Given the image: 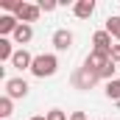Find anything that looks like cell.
<instances>
[{"instance_id":"cell-14","label":"cell","mask_w":120,"mask_h":120,"mask_svg":"<svg viewBox=\"0 0 120 120\" xmlns=\"http://www.w3.org/2000/svg\"><path fill=\"white\" fill-rule=\"evenodd\" d=\"M106 31H109L115 39H120V17H109V20H106Z\"/></svg>"},{"instance_id":"cell-6","label":"cell","mask_w":120,"mask_h":120,"mask_svg":"<svg viewBox=\"0 0 120 120\" xmlns=\"http://www.w3.org/2000/svg\"><path fill=\"white\" fill-rule=\"evenodd\" d=\"M92 42H95V50H101V53H112V34L109 31H98L95 36H92Z\"/></svg>"},{"instance_id":"cell-12","label":"cell","mask_w":120,"mask_h":120,"mask_svg":"<svg viewBox=\"0 0 120 120\" xmlns=\"http://www.w3.org/2000/svg\"><path fill=\"white\" fill-rule=\"evenodd\" d=\"M106 95H109L112 101H120V78H112V81L106 84Z\"/></svg>"},{"instance_id":"cell-15","label":"cell","mask_w":120,"mask_h":120,"mask_svg":"<svg viewBox=\"0 0 120 120\" xmlns=\"http://www.w3.org/2000/svg\"><path fill=\"white\" fill-rule=\"evenodd\" d=\"M8 115H11V98L3 95L0 98V117H8Z\"/></svg>"},{"instance_id":"cell-2","label":"cell","mask_w":120,"mask_h":120,"mask_svg":"<svg viewBox=\"0 0 120 120\" xmlns=\"http://www.w3.org/2000/svg\"><path fill=\"white\" fill-rule=\"evenodd\" d=\"M95 81H98V73H92L90 67H81V70H75V75H73L75 90H90Z\"/></svg>"},{"instance_id":"cell-5","label":"cell","mask_w":120,"mask_h":120,"mask_svg":"<svg viewBox=\"0 0 120 120\" xmlns=\"http://www.w3.org/2000/svg\"><path fill=\"white\" fill-rule=\"evenodd\" d=\"M39 11H42L39 6H34V3H22V6L17 8V14H14V17H17L20 22H25V25H28V22H34V20L39 17Z\"/></svg>"},{"instance_id":"cell-19","label":"cell","mask_w":120,"mask_h":120,"mask_svg":"<svg viewBox=\"0 0 120 120\" xmlns=\"http://www.w3.org/2000/svg\"><path fill=\"white\" fill-rule=\"evenodd\" d=\"M109 56H112V61H115V64H120V45H115V48H112V53H109Z\"/></svg>"},{"instance_id":"cell-18","label":"cell","mask_w":120,"mask_h":120,"mask_svg":"<svg viewBox=\"0 0 120 120\" xmlns=\"http://www.w3.org/2000/svg\"><path fill=\"white\" fill-rule=\"evenodd\" d=\"M56 6H59L56 0H39V8H42V11H53Z\"/></svg>"},{"instance_id":"cell-13","label":"cell","mask_w":120,"mask_h":120,"mask_svg":"<svg viewBox=\"0 0 120 120\" xmlns=\"http://www.w3.org/2000/svg\"><path fill=\"white\" fill-rule=\"evenodd\" d=\"M14 59V50H11V42L8 39H0V61Z\"/></svg>"},{"instance_id":"cell-21","label":"cell","mask_w":120,"mask_h":120,"mask_svg":"<svg viewBox=\"0 0 120 120\" xmlns=\"http://www.w3.org/2000/svg\"><path fill=\"white\" fill-rule=\"evenodd\" d=\"M31 120H48V115H36V117H31Z\"/></svg>"},{"instance_id":"cell-20","label":"cell","mask_w":120,"mask_h":120,"mask_svg":"<svg viewBox=\"0 0 120 120\" xmlns=\"http://www.w3.org/2000/svg\"><path fill=\"white\" fill-rule=\"evenodd\" d=\"M70 120H87V115H84V112H73V115H70Z\"/></svg>"},{"instance_id":"cell-1","label":"cell","mask_w":120,"mask_h":120,"mask_svg":"<svg viewBox=\"0 0 120 120\" xmlns=\"http://www.w3.org/2000/svg\"><path fill=\"white\" fill-rule=\"evenodd\" d=\"M56 67H59L56 56H50V53H42V56H34L31 73H34L36 78H45V75H53V73H56Z\"/></svg>"},{"instance_id":"cell-7","label":"cell","mask_w":120,"mask_h":120,"mask_svg":"<svg viewBox=\"0 0 120 120\" xmlns=\"http://www.w3.org/2000/svg\"><path fill=\"white\" fill-rule=\"evenodd\" d=\"M53 45H56V50H67V48H73V34L70 31H56L53 34Z\"/></svg>"},{"instance_id":"cell-3","label":"cell","mask_w":120,"mask_h":120,"mask_svg":"<svg viewBox=\"0 0 120 120\" xmlns=\"http://www.w3.org/2000/svg\"><path fill=\"white\" fill-rule=\"evenodd\" d=\"M109 61H112V56H109V53H101V50H92L90 56H87V64H84V67H90L92 73H101V70H103V67H106Z\"/></svg>"},{"instance_id":"cell-4","label":"cell","mask_w":120,"mask_h":120,"mask_svg":"<svg viewBox=\"0 0 120 120\" xmlns=\"http://www.w3.org/2000/svg\"><path fill=\"white\" fill-rule=\"evenodd\" d=\"M6 95H8V98H25V95H28L25 78H8V81H6Z\"/></svg>"},{"instance_id":"cell-16","label":"cell","mask_w":120,"mask_h":120,"mask_svg":"<svg viewBox=\"0 0 120 120\" xmlns=\"http://www.w3.org/2000/svg\"><path fill=\"white\" fill-rule=\"evenodd\" d=\"M112 75H115V61H109V64L98 73V78H109V81H112Z\"/></svg>"},{"instance_id":"cell-11","label":"cell","mask_w":120,"mask_h":120,"mask_svg":"<svg viewBox=\"0 0 120 120\" xmlns=\"http://www.w3.org/2000/svg\"><path fill=\"white\" fill-rule=\"evenodd\" d=\"M31 36H34V28L25 25V22H20V28L14 31V42L17 45H25V42H31Z\"/></svg>"},{"instance_id":"cell-17","label":"cell","mask_w":120,"mask_h":120,"mask_svg":"<svg viewBox=\"0 0 120 120\" xmlns=\"http://www.w3.org/2000/svg\"><path fill=\"white\" fill-rule=\"evenodd\" d=\"M48 120H67V115H64L61 109H50V112H48Z\"/></svg>"},{"instance_id":"cell-9","label":"cell","mask_w":120,"mask_h":120,"mask_svg":"<svg viewBox=\"0 0 120 120\" xmlns=\"http://www.w3.org/2000/svg\"><path fill=\"white\" fill-rule=\"evenodd\" d=\"M92 11H95V3H92V0H78V3H75V17H78V20L92 17Z\"/></svg>"},{"instance_id":"cell-10","label":"cell","mask_w":120,"mask_h":120,"mask_svg":"<svg viewBox=\"0 0 120 120\" xmlns=\"http://www.w3.org/2000/svg\"><path fill=\"white\" fill-rule=\"evenodd\" d=\"M17 28H20V20L17 17H11V14H3L0 17V34H14Z\"/></svg>"},{"instance_id":"cell-8","label":"cell","mask_w":120,"mask_h":120,"mask_svg":"<svg viewBox=\"0 0 120 120\" xmlns=\"http://www.w3.org/2000/svg\"><path fill=\"white\" fill-rule=\"evenodd\" d=\"M11 64H14L17 70H25V67L34 64V56H31L28 50H17V53H14V59H11Z\"/></svg>"}]
</instances>
